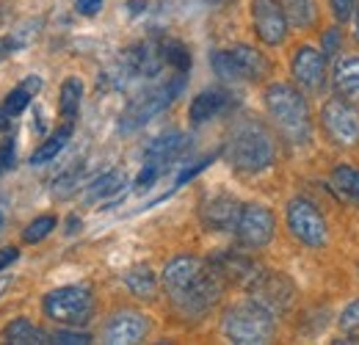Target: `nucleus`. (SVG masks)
I'll use <instances>...</instances> for the list:
<instances>
[{"instance_id": "nucleus-1", "label": "nucleus", "mask_w": 359, "mask_h": 345, "mask_svg": "<svg viewBox=\"0 0 359 345\" xmlns=\"http://www.w3.org/2000/svg\"><path fill=\"white\" fill-rule=\"evenodd\" d=\"M266 108L273 125L293 144H307L313 135V116L307 97L290 83H271L266 88Z\"/></svg>"}, {"instance_id": "nucleus-2", "label": "nucleus", "mask_w": 359, "mask_h": 345, "mask_svg": "<svg viewBox=\"0 0 359 345\" xmlns=\"http://www.w3.org/2000/svg\"><path fill=\"white\" fill-rule=\"evenodd\" d=\"M226 152H229V163L238 172L257 174L273 163L276 144H273V135L263 125L249 122V125H241V128L235 130Z\"/></svg>"}, {"instance_id": "nucleus-3", "label": "nucleus", "mask_w": 359, "mask_h": 345, "mask_svg": "<svg viewBox=\"0 0 359 345\" xmlns=\"http://www.w3.org/2000/svg\"><path fill=\"white\" fill-rule=\"evenodd\" d=\"M224 337L235 345H263L273 337V315L260 304L249 302L226 309L224 315Z\"/></svg>"}, {"instance_id": "nucleus-4", "label": "nucleus", "mask_w": 359, "mask_h": 345, "mask_svg": "<svg viewBox=\"0 0 359 345\" xmlns=\"http://www.w3.org/2000/svg\"><path fill=\"white\" fill-rule=\"evenodd\" d=\"M182 88H185V72H175V75H169V81L141 91L138 97H133V102L125 108L119 128L135 130L141 128V125H147L149 119H155L158 114H163L177 100L180 94H182Z\"/></svg>"}, {"instance_id": "nucleus-5", "label": "nucleus", "mask_w": 359, "mask_h": 345, "mask_svg": "<svg viewBox=\"0 0 359 345\" xmlns=\"http://www.w3.org/2000/svg\"><path fill=\"white\" fill-rule=\"evenodd\" d=\"M210 67L222 81H263L271 75V61L249 44L216 50L210 55Z\"/></svg>"}, {"instance_id": "nucleus-6", "label": "nucleus", "mask_w": 359, "mask_h": 345, "mask_svg": "<svg viewBox=\"0 0 359 345\" xmlns=\"http://www.w3.org/2000/svg\"><path fill=\"white\" fill-rule=\"evenodd\" d=\"M185 149H188V135H185V133L172 130V133L158 135V138L147 147V152H144V166H141V174L135 177V188H138V191L152 188V185L185 155Z\"/></svg>"}, {"instance_id": "nucleus-7", "label": "nucleus", "mask_w": 359, "mask_h": 345, "mask_svg": "<svg viewBox=\"0 0 359 345\" xmlns=\"http://www.w3.org/2000/svg\"><path fill=\"white\" fill-rule=\"evenodd\" d=\"M42 309L50 320L61 326H83L94 315V296L86 285H67L58 290H50L42 302Z\"/></svg>"}, {"instance_id": "nucleus-8", "label": "nucleus", "mask_w": 359, "mask_h": 345, "mask_svg": "<svg viewBox=\"0 0 359 345\" xmlns=\"http://www.w3.org/2000/svg\"><path fill=\"white\" fill-rule=\"evenodd\" d=\"M285 218H287L290 235H293L299 243H304V246H310V249L326 246V241H329V226H326V218L320 216V210L315 208L313 202H307V199H293V202L287 205Z\"/></svg>"}, {"instance_id": "nucleus-9", "label": "nucleus", "mask_w": 359, "mask_h": 345, "mask_svg": "<svg viewBox=\"0 0 359 345\" xmlns=\"http://www.w3.org/2000/svg\"><path fill=\"white\" fill-rule=\"evenodd\" d=\"M320 125L326 135L340 147H357L359 144V111L354 102L343 97H332L320 108Z\"/></svg>"}, {"instance_id": "nucleus-10", "label": "nucleus", "mask_w": 359, "mask_h": 345, "mask_svg": "<svg viewBox=\"0 0 359 345\" xmlns=\"http://www.w3.org/2000/svg\"><path fill=\"white\" fill-rule=\"evenodd\" d=\"M246 288H249L252 302L260 304L263 309H269L271 315L285 312V309L293 304V296H296L293 282H290L287 276L276 273V271H260Z\"/></svg>"}, {"instance_id": "nucleus-11", "label": "nucleus", "mask_w": 359, "mask_h": 345, "mask_svg": "<svg viewBox=\"0 0 359 345\" xmlns=\"http://www.w3.org/2000/svg\"><path fill=\"white\" fill-rule=\"evenodd\" d=\"M273 229H276V221H273V213L266 205H243L238 226H235V235H238L241 246L263 249L273 241Z\"/></svg>"}, {"instance_id": "nucleus-12", "label": "nucleus", "mask_w": 359, "mask_h": 345, "mask_svg": "<svg viewBox=\"0 0 359 345\" xmlns=\"http://www.w3.org/2000/svg\"><path fill=\"white\" fill-rule=\"evenodd\" d=\"M252 22L260 42L269 47H279L287 39V17L279 0H252Z\"/></svg>"}, {"instance_id": "nucleus-13", "label": "nucleus", "mask_w": 359, "mask_h": 345, "mask_svg": "<svg viewBox=\"0 0 359 345\" xmlns=\"http://www.w3.org/2000/svg\"><path fill=\"white\" fill-rule=\"evenodd\" d=\"M290 72L304 91L318 94L326 88V55L315 50L313 44H302L290 58Z\"/></svg>"}, {"instance_id": "nucleus-14", "label": "nucleus", "mask_w": 359, "mask_h": 345, "mask_svg": "<svg viewBox=\"0 0 359 345\" xmlns=\"http://www.w3.org/2000/svg\"><path fill=\"white\" fill-rule=\"evenodd\" d=\"M149 334L147 315L135 309H119L102 329V343L108 345H135Z\"/></svg>"}, {"instance_id": "nucleus-15", "label": "nucleus", "mask_w": 359, "mask_h": 345, "mask_svg": "<svg viewBox=\"0 0 359 345\" xmlns=\"http://www.w3.org/2000/svg\"><path fill=\"white\" fill-rule=\"evenodd\" d=\"M205 268L208 265L202 259L191 257V255H180V257L166 262V268H163V288L172 296V302H177L180 296H185L196 285V279L205 273Z\"/></svg>"}, {"instance_id": "nucleus-16", "label": "nucleus", "mask_w": 359, "mask_h": 345, "mask_svg": "<svg viewBox=\"0 0 359 345\" xmlns=\"http://www.w3.org/2000/svg\"><path fill=\"white\" fill-rule=\"evenodd\" d=\"M241 210L243 205H238L232 196H213L202 205L199 216H202V224L213 232H235L238 226V218H241Z\"/></svg>"}, {"instance_id": "nucleus-17", "label": "nucleus", "mask_w": 359, "mask_h": 345, "mask_svg": "<svg viewBox=\"0 0 359 345\" xmlns=\"http://www.w3.org/2000/svg\"><path fill=\"white\" fill-rule=\"evenodd\" d=\"M232 105V94L224 88H208V91H199L188 108V116L194 125H202V122H210L216 116H222L226 108Z\"/></svg>"}, {"instance_id": "nucleus-18", "label": "nucleus", "mask_w": 359, "mask_h": 345, "mask_svg": "<svg viewBox=\"0 0 359 345\" xmlns=\"http://www.w3.org/2000/svg\"><path fill=\"white\" fill-rule=\"evenodd\" d=\"M210 265H213V271L226 282H238V285H249L257 273H260V268L252 262L249 257H243V255H235V252H222V255H216V257L210 259Z\"/></svg>"}, {"instance_id": "nucleus-19", "label": "nucleus", "mask_w": 359, "mask_h": 345, "mask_svg": "<svg viewBox=\"0 0 359 345\" xmlns=\"http://www.w3.org/2000/svg\"><path fill=\"white\" fill-rule=\"evenodd\" d=\"M332 86L334 94L348 100V102H359V55H343L334 64L332 72Z\"/></svg>"}, {"instance_id": "nucleus-20", "label": "nucleus", "mask_w": 359, "mask_h": 345, "mask_svg": "<svg viewBox=\"0 0 359 345\" xmlns=\"http://www.w3.org/2000/svg\"><path fill=\"white\" fill-rule=\"evenodd\" d=\"M329 185L340 199H346V202L359 208V169L348 166V163L334 166L332 174H329Z\"/></svg>"}, {"instance_id": "nucleus-21", "label": "nucleus", "mask_w": 359, "mask_h": 345, "mask_svg": "<svg viewBox=\"0 0 359 345\" xmlns=\"http://www.w3.org/2000/svg\"><path fill=\"white\" fill-rule=\"evenodd\" d=\"M6 343L11 345H47L53 343V334L42 332L39 326H34L28 318H17L6 326Z\"/></svg>"}, {"instance_id": "nucleus-22", "label": "nucleus", "mask_w": 359, "mask_h": 345, "mask_svg": "<svg viewBox=\"0 0 359 345\" xmlns=\"http://www.w3.org/2000/svg\"><path fill=\"white\" fill-rule=\"evenodd\" d=\"M122 279L135 299H155V293H158V276L152 273L149 265H135Z\"/></svg>"}, {"instance_id": "nucleus-23", "label": "nucleus", "mask_w": 359, "mask_h": 345, "mask_svg": "<svg viewBox=\"0 0 359 345\" xmlns=\"http://www.w3.org/2000/svg\"><path fill=\"white\" fill-rule=\"evenodd\" d=\"M282 8H285V17L293 28H313L318 22V3L315 0H279Z\"/></svg>"}, {"instance_id": "nucleus-24", "label": "nucleus", "mask_w": 359, "mask_h": 345, "mask_svg": "<svg viewBox=\"0 0 359 345\" xmlns=\"http://www.w3.org/2000/svg\"><path fill=\"white\" fill-rule=\"evenodd\" d=\"M69 138H72V122H64V125L55 130L45 144L31 155V163H34V166H45V163H50V161H55V158H58V152L67 147V141H69Z\"/></svg>"}, {"instance_id": "nucleus-25", "label": "nucleus", "mask_w": 359, "mask_h": 345, "mask_svg": "<svg viewBox=\"0 0 359 345\" xmlns=\"http://www.w3.org/2000/svg\"><path fill=\"white\" fill-rule=\"evenodd\" d=\"M39 88H42V78H36V75H31V78H25L20 86L14 88V91H8V97H6V111L11 114V116H17V114H22L25 108H28V102L39 94Z\"/></svg>"}, {"instance_id": "nucleus-26", "label": "nucleus", "mask_w": 359, "mask_h": 345, "mask_svg": "<svg viewBox=\"0 0 359 345\" xmlns=\"http://www.w3.org/2000/svg\"><path fill=\"white\" fill-rule=\"evenodd\" d=\"M39 28H42V22L34 20V22H22V25H17L14 31H8V36L0 39V58L17 53V50H22V47H28V44L39 36Z\"/></svg>"}, {"instance_id": "nucleus-27", "label": "nucleus", "mask_w": 359, "mask_h": 345, "mask_svg": "<svg viewBox=\"0 0 359 345\" xmlns=\"http://www.w3.org/2000/svg\"><path fill=\"white\" fill-rule=\"evenodd\" d=\"M81 100H83L81 78H67L61 86V97H58V111H61L64 122H75V116L81 111Z\"/></svg>"}, {"instance_id": "nucleus-28", "label": "nucleus", "mask_w": 359, "mask_h": 345, "mask_svg": "<svg viewBox=\"0 0 359 345\" xmlns=\"http://www.w3.org/2000/svg\"><path fill=\"white\" fill-rule=\"evenodd\" d=\"M122 185H125V174L122 172H105L102 177H97L94 182L89 185V194H86V199L89 202H100V199H108V196H114V194H119L122 191Z\"/></svg>"}, {"instance_id": "nucleus-29", "label": "nucleus", "mask_w": 359, "mask_h": 345, "mask_svg": "<svg viewBox=\"0 0 359 345\" xmlns=\"http://www.w3.org/2000/svg\"><path fill=\"white\" fill-rule=\"evenodd\" d=\"M161 50H163L166 64L175 72H188L191 69V53H188V47L182 42H177V39H161Z\"/></svg>"}, {"instance_id": "nucleus-30", "label": "nucleus", "mask_w": 359, "mask_h": 345, "mask_svg": "<svg viewBox=\"0 0 359 345\" xmlns=\"http://www.w3.org/2000/svg\"><path fill=\"white\" fill-rule=\"evenodd\" d=\"M53 229H55V216H39L25 226L22 241H25V243H39V241H45Z\"/></svg>"}, {"instance_id": "nucleus-31", "label": "nucleus", "mask_w": 359, "mask_h": 345, "mask_svg": "<svg viewBox=\"0 0 359 345\" xmlns=\"http://www.w3.org/2000/svg\"><path fill=\"white\" fill-rule=\"evenodd\" d=\"M216 158H219V152H213V155H208V158H202V161H196L194 166H188V169H182V174H180V177H177V182H175V188H180V185H185L188 180H194V177H196V174H199V172H205V169H208V166H210V163H213Z\"/></svg>"}, {"instance_id": "nucleus-32", "label": "nucleus", "mask_w": 359, "mask_h": 345, "mask_svg": "<svg viewBox=\"0 0 359 345\" xmlns=\"http://www.w3.org/2000/svg\"><path fill=\"white\" fill-rule=\"evenodd\" d=\"M340 329H346V332H357L359 329V299H354L340 312Z\"/></svg>"}, {"instance_id": "nucleus-33", "label": "nucleus", "mask_w": 359, "mask_h": 345, "mask_svg": "<svg viewBox=\"0 0 359 345\" xmlns=\"http://www.w3.org/2000/svg\"><path fill=\"white\" fill-rule=\"evenodd\" d=\"M53 343L58 345H89L91 343V334L86 332H53Z\"/></svg>"}, {"instance_id": "nucleus-34", "label": "nucleus", "mask_w": 359, "mask_h": 345, "mask_svg": "<svg viewBox=\"0 0 359 345\" xmlns=\"http://www.w3.org/2000/svg\"><path fill=\"white\" fill-rule=\"evenodd\" d=\"M340 44H343L340 28H329V31H323V55H326V58L337 55V53H340Z\"/></svg>"}, {"instance_id": "nucleus-35", "label": "nucleus", "mask_w": 359, "mask_h": 345, "mask_svg": "<svg viewBox=\"0 0 359 345\" xmlns=\"http://www.w3.org/2000/svg\"><path fill=\"white\" fill-rule=\"evenodd\" d=\"M329 6H332V11H334V17H337L340 22H346V20L354 17V11L359 8V0H329Z\"/></svg>"}, {"instance_id": "nucleus-36", "label": "nucleus", "mask_w": 359, "mask_h": 345, "mask_svg": "<svg viewBox=\"0 0 359 345\" xmlns=\"http://www.w3.org/2000/svg\"><path fill=\"white\" fill-rule=\"evenodd\" d=\"M75 8H78L83 17H94V14L102 8V0H75Z\"/></svg>"}, {"instance_id": "nucleus-37", "label": "nucleus", "mask_w": 359, "mask_h": 345, "mask_svg": "<svg viewBox=\"0 0 359 345\" xmlns=\"http://www.w3.org/2000/svg\"><path fill=\"white\" fill-rule=\"evenodd\" d=\"M17 255H20V252H17L14 246H6V249H0V271H6V268H8V265L17 259Z\"/></svg>"}, {"instance_id": "nucleus-38", "label": "nucleus", "mask_w": 359, "mask_h": 345, "mask_svg": "<svg viewBox=\"0 0 359 345\" xmlns=\"http://www.w3.org/2000/svg\"><path fill=\"white\" fill-rule=\"evenodd\" d=\"M11 125V114L6 111V105H0V130H8Z\"/></svg>"}, {"instance_id": "nucleus-39", "label": "nucleus", "mask_w": 359, "mask_h": 345, "mask_svg": "<svg viewBox=\"0 0 359 345\" xmlns=\"http://www.w3.org/2000/svg\"><path fill=\"white\" fill-rule=\"evenodd\" d=\"M67 226H69V229H67V232H69V235H72V232H78V226H81V218H69V224H67Z\"/></svg>"}, {"instance_id": "nucleus-40", "label": "nucleus", "mask_w": 359, "mask_h": 345, "mask_svg": "<svg viewBox=\"0 0 359 345\" xmlns=\"http://www.w3.org/2000/svg\"><path fill=\"white\" fill-rule=\"evenodd\" d=\"M354 36H357V44H359V8L354 11Z\"/></svg>"}, {"instance_id": "nucleus-41", "label": "nucleus", "mask_w": 359, "mask_h": 345, "mask_svg": "<svg viewBox=\"0 0 359 345\" xmlns=\"http://www.w3.org/2000/svg\"><path fill=\"white\" fill-rule=\"evenodd\" d=\"M3 169H8V161H6V155H3V147H0V174Z\"/></svg>"}, {"instance_id": "nucleus-42", "label": "nucleus", "mask_w": 359, "mask_h": 345, "mask_svg": "<svg viewBox=\"0 0 359 345\" xmlns=\"http://www.w3.org/2000/svg\"><path fill=\"white\" fill-rule=\"evenodd\" d=\"M208 3H210V6H226L229 0H208Z\"/></svg>"}, {"instance_id": "nucleus-43", "label": "nucleus", "mask_w": 359, "mask_h": 345, "mask_svg": "<svg viewBox=\"0 0 359 345\" xmlns=\"http://www.w3.org/2000/svg\"><path fill=\"white\" fill-rule=\"evenodd\" d=\"M0 226H3V216H0Z\"/></svg>"}]
</instances>
